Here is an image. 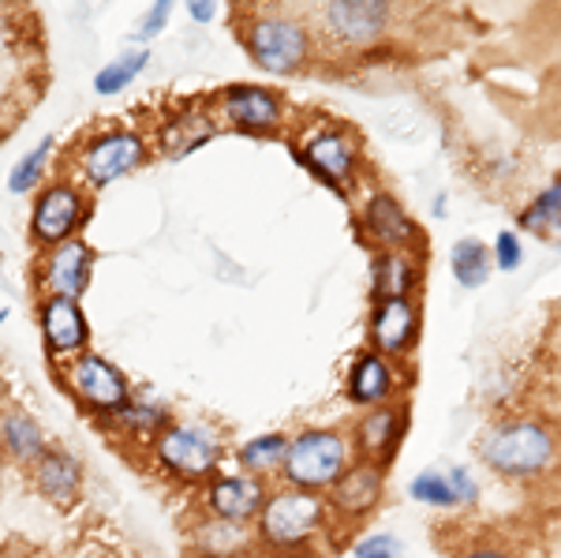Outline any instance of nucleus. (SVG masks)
Masks as SVG:
<instances>
[{
  "mask_svg": "<svg viewBox=\"0 0 561 558\" xmlns=\"http://www.w3.org/2000/svg\"><path fill=\"white\" fill-rule=\"evenodd\" d=\"M289 446H292V439H289V435H281V432L258 435V439L240 446V450H236V461H240V469H244L247 476L266 480V476H273V472L284 469V458H289Z\"/></svg>",
  "mask_w": 561,
  "mask_h": 558,
  "instance_id": "23",
  "label": "nucleus"
},
{
  "mask_svg": "<svg viewBox=\"0 0 561 558\" xmlns=\"http://www.w3.org/2000/svg\"><path fill=\"white\" fill-rule=\"evenodd\" d=\"M397 393V372L390 364V356L382 353H364L352 364L349 383H344V398L359 409H378L390 405V398Z\"/></svg>",
  "mask_w": 561,
  "mask_h": 558,
  "instance_id": "19",
  "label": "nucleus"
},
{
  "mask_svg": "<svg viewBox=\"0 0 561 558\" xmlns=\"http://www.w3.org/2000/svg\"><path fill=\"white\" fill-rule=\"evenodd\" d=\"M364 233L370 236V244H378L382 252H408L416 244L419 229L416 221L404 214V206L390 199V195H375L364 206Z\"/></svg>",
  "mask_w": 561,
  "mask_h": 558,
  "instance_id": "18",
  "label": "nucleus"
},
{
  "mask_svg": "<svg viewBox=\"0 0 561 558\" xmlns=\"http://www.w3.org/2000/svg\"><path fill=\"white\" fill-rule=\"evenodd\" d=\"M0 446H4L8 458L20 461V465H34V461L49 450L38 420L27 416V412H8V416L0 420Z\"/></svg>",
  "mask_w": 561,
  "mask_h": 558,
  "instance_id": "21",
  "label": "nucleus"
},
{
  "mask_svg": "<svg viewBox=\"0 0 561 558\" xmlns=\"http://www.w3.org/2000/svg\"><path fill=\"white\" fill-rule=\"evenodd\" d=\"M326 525H330V502H326V495L281 487V492H273L266 499L263 513H258V539L270 551L289 555L315 544Z\"/></svg>",
  "mask_w": 561,
  "mask_h": 558,
  "instance_id": "2",
  "label": "nucleus"
},
{
  "mask_svg": "<svg viewBox=\"0 0 561 558\" xmlns=\"http://www.w3.org/2000/svg\"><path fill=\"white\" fill-rule=\"evenodd\" d=\"M476 453L495 476L535 480L558 465L561 442L550 424L521 416V420H498V424H490L479 435Z\"/></svg>",
  "mask_w": 561,
  "mask_h": 558,
  "instance_id": "1",
  "label": "nucleus"
},
{
  "mask_svg": "<svg viewBox=\"0 0 561 558\" xmlns=\"http://www.w3.org/2000/svg\"><path fill=\"white\" fill-rule=\"evenodd\" d=\"M315 12L337 46L364 49L386 34L393 8L382 4V0H330V4H318Z\"/></svg>",
  "mask_w": 561,
  "mask_h": 558,
  "instance_id": "7",
  "label": "nucleus"
},
{
  "mask_svg": "<svg viewBox=\"0 0 561 558\" xmlns=\"http://www.w3.org/2000/svg\"><path fill=\"white\" fill-rule=\"evenodd\" d=\"M356 158H359V143L352 132L344 128H322L304 143L300 150V161L315 173L322 184H330L337 195L344 192V184L356 173Z\"/></svg>",
  "mask_w": 561,
  "mask_h": 558,
  "instance_id": "9",
  "label": "nucleus"
},
{
  "mask_svg": "<svg viewBox=\"0 0 561 558\" xmlns=\"http://www.w3.org/2000/svg\"><path fill=\"white\" fill-rule=\"evenodd\" d=\"M266 484L258 476H247V472H236V476H214L206 484V510L221 521H236V525H247V521H258L266 506Z\"/></svg>",
  "mask_w": 561,
  "mask_h": 558,
  "instance_id": "12",
  "label": "nucleus"
},
{
  "mask_svg": "<svg viewBox=\"0 0 561 558\" xmlns=\"http://www.w3.org/2000/svg\"><path fill=\"white\" fill-rule=\"evenodd\" d=\"M38 326H41V341H46L49 356L83 353L86 338H90V326H86L80 300H68V296H41Z\"/></svg>",
  "mask_w": 561,
  "mask_h": 558,
  "instance_id": "13",
  "label": "nucleus"
},
{
  "mask_svg": "<svg viewBox=\"0 0 561 558\" xmlns=\"http://www.w3.org/2000/svg\"><path fill=\"white\" fill-rule=\"evenodd\" d=\"M187 15H192L195 23H210L214 15H218V4H187Z\"/></svg>",
  "mask_w": 561,
  "mask_h": 558,
  "instance_id": "34",
  "label": "nucleus"
},
{
  "mask_svg": "<svg viewBox=\"0 0 561 558\" xmlns=\"http://www.w3.org/2000/svg\"><path fill=\"white\" fill-rule=\"evenodd\" d=\"M94 270V252L83 240H68L60 247H49V255L41 259V289L46 296H68L80 300L90 286Z\"/></svg>",
  "mask_w": 561,
  "mask_h": 558,
  "instance_id": "16",
  "label": "nucleus"
},
{
  "mask_svg": "<svg viewBox=\"0 0 561 558\" xmlns=\"http://www.w3.org/2000/svg\"><path fill=\"white\" fill-rule=\"evenodd\" d=\"M120 424L124 427H132L135 435H150V432H166V427H172V416H169V409H161V405H146V401H139V405H127L124 412H120Z\"/></svg>",
  "mask_w": 561,
  "mask_h": 558,
  "instance_id": "30",
  "label": "nucleus"
},
{
  "mask_svg": "<svg viewBox=\"0 0 561 558\" xmlns=\"http://www.w3.org/2000/svg\"><path fill=\"white\" fill-rule=\"evenodd\" d=\"M464 558H513V555L502 551V547H472Z\"/></svg>",
  "mask_w": 561,
  "mask_h": 558,
  "instance_id": "35",
  "label": "nucleus"
},
{
  "mask_svg": "<svg viewBox=\"0 0 561 558\" xmlns=\"http://www.w3.org/2000/svg\"><path fill=\"white\" fill-rule=\"evenodd\" d=\"M419 281V266L408 252H382L375 263V304L378 300L412 296Z\"/></svg>",
  "mask_w": 561,
  "mask_h": 558,
  "instance_id": "22",
  "label": "nucleus"
},
{
  "mask_svg": "<svg viewBox=\"0 0 561 558\" xmlns=\"http://www.w3.org/2000/svg\"><path fill=\"white\" fill-rule=\"evenodd\" d=\"M34 487L53 506H75L83 492V465L68 450H46L34 461Z\"/></svg>",
  "mask_w": 561,
  "mask_h": 558,
  "instance_id": "20",
  "label": "nucleus"
},
{
  "mask_svg": "<svg viewBox=\"0 0 561 558\" xmlns=\"http://www.w3.org/2000/svg\"><path fill=\"white\" fill-rule=\"evenodd\" d=\"M419 333V307L412 296L378 300L370 312V345L382 356H404L416 345Z\"/></svg>",
  "mask_w": 561,
  "mask_h": 558,
  "instance_id": "15",
  "label": "nucleus"
},
{
  "mask_svg": "<svg viewBox=\"0 0 561 558\" xmlns=\"http://www.w3.org/2000/svg\"><path fill=\"white\" fill-rule=\"evenodd\" d=\"M53 147H57V140L53 135H46V140H41L31 154H23V158L12 166V173H8V192L12 195L31 192V187L41 180V173H46V161H49V154H53Z\"/></svg>",
  "mask_w": 561,
  "mask_h": 558,
  "instance_id": "29",
  "label": "nucleus"
},
{
  "mask_svg": "<svg viewBox=\"0 0 561 558\" xmlns=\"http://www.w3.org/2000/svg\"><path fill=\"white\" fill-rule=\"evenodd\" d=\"M224 117L252 135H273L284 120L281 98L266 87H229L221 94Z\"/></svg>",
  "mask_w": 561,
  "mask_h": 558,
  "instance_id": "17",
  "label": "nucleus"
},
{
  "mask_svg": "<svg viewBox=\"0 0 561 558\" xmlns=\"http://www.w3.org/2000/svg\"><path fill=\"white\" fill-rule=\"evenodd\" d=\"M408 432V412L401 405H378L367 409L356 424V453L359 461H375V465H390Z\"/></svg>",
  "mask_w": 561,
  "mask_h": 558,
  "instance_id": "14",
  "label": "nucleus"
},
{
  "mask_svg": "<svg viewBox=\"0 0 561 558\" xmlns=\"http://www.w3.org/2000/svg\"><path fill=\"white\" fill-rule=\"evenodd\" d=\"M244 49L263 72L292 75L310 60V31L296 15L258 12L244 27Z\"/></svg>",
  "mask_w": 561,
  "mask_h": 558,
  "instance_id": "4",
  "label": "nucleus"
},
{
  "mask_svg": "<svg viewBox=\"0 0 561 558\" xmlns=\"http://www.w3.org/2000/svg\"><path fill=\"white\" fill-rule=\"evenodd\" d=\"M154 453H158L161 469L172 472L176 480L203 484V480L218 476L221 439L206 424H172L154 439Z\"/></svg>",
  "mask_w": 561,
  "mask_h": 558,
  "instance_id": "5",
  "label": "nucleus"
},
{
  "mask_svg": "<svg viewBox=\"0 0 561 558\" xmlns=\"http://www.w3.org/2000/svg\"><path fill=\"white\" fill-rule=\"evenodd\" d=\"M68 386H72V393L86 409L101 412V416H120V412L132 405V386H127L124 372L94 353H83L72 360V367H68Z\"/></svg>",
  "mask_w": 561,
  "mask_h": 558,
  "instance_id": "6",
  "label": "nucleus"
},
{
  "mask_svg": "<svg viewBox=\"0 0 561 558\" xmlns=\"http://www.w3.org/2000/svg\"><path fill=\"white\" fill-rule=\"evenodd\" d=\"M401 555V544L390 532H378V536H364L356 547H352V558H397Z\"/></svg>",
  "mask_w": 561,
  "mask_h": 558,
  "instance_id": "31",
  "label": "nucleus"
},
{
  "mask_svg": "<svg viewBox=\"0 0 561 558\" xmlns=\"http://www.w3.org/2000/svg\"><path fill=\"white\" fill-rule=\"evenodd\" d=\"M150 64V53L143 49H135V53H124V57H112L106 68H101L98 75H94V90L101 94V98H109V94H120L127 87V83L135 80V75L143 72V68Z\"/></svg>",
  "mask_w": 561,
  "mask_h": 558,
  "instance_id": "26",
  "label": "nucleus"
},
{
  "mask_svg": "<svg viewBox=\"0 0 561 558\" xmlns=\"http://www.w3.org/2000/svg\"><path fill=\"white\" fill-rule=\"evenodd\" d=\"M8 315H12V307H8V304H0V323H8Z\"/></svg>",
  "mask_w": 561,
  "mask_h": 558,
  "instance_id": "36",
  "label": "nucleus"
},
{
  "mask_svg": "<svg viewBox=\"0 0 561 558\" xmlns=\"http://www.w3.org/2000/svg\"><path fill=\"white\" fill-rule=\"evenodd\" d=\"M83 221V195L72 184H49L38 192L31 210V236L46 247H60L75 240Z\"/></svg>",
  "mask_w": 561,
  "mask_h": 558,
  "instance_id": "10",
  "label": "nucleus"
},
{
  "mask_svg": "<svg viewBox=\"0 0 561 558\" xmlns=\"http://www.w3.org/2000/svg\"><path fill=\"white\" fill-rule=\"evenodd\" d=\"M146 161V143L135 132H109L86 147L83 154V177L90 187H106L112 180L135 173Z\"/></svg>",
  "mask_w": 561,
  "mask_h": 558,
  "instance_id": "11",
  "label": "nucleus"
},
{
  "mask_svg": "<svg viewBox=\"0 0 561 558\" xmlns=\"http://www.w3.org/2000/svg\"><path fill=\"white\" fill-rule=\"evenodd\" d=\"M521 229L532 233H558L561 229V180L535 195V203L521 214Z\"/></svg>",
  "mask_w": 561,
  "mask_h": 558,
  "instance_id": "28",
  "label": "nucleus"
},
{
  "mask_svg": "<svg viewBox=\"0 0 561 558\" xmlns=\"http://www.w3.org/2000/svg\"><path fill=\"white\" fill-rule=\"evenodd\" d=\"M521 259H524L521 236H516V233H498V240H495V266H498V270H505V274L516 270Z\"/></svg>",
  "mask_w": 561,
  "mask_h": 558,
  "instance_id": "33",
  "label": "nucleus"
},
{
  "mask_svg": "<svg viewBox=\"0 0 561 558\" xmlns=\"http://www.w3.org/2000/svg\"><path fill=\"white\" fill-rule=\"evenodd\" d=\"M352 453H356V446L344 439L341 432H330V427H307V432L292 435L281 480L289 487H300V492L326 495L337 480L349 472Z\"/></svg>",
  "mask_w": 561,
  "mask_h": 558,
  "instance_id": "3",
  "label": "nucleus"
},
{
  "mask_svg": "<svg viewBox=\"0 0 561 558\" xmlns=\"http://www.w3.org/2000/svg\"><path fill=\"white\" fill-rule=\"evenodd\" d=\"M449 270L461 289H479L487 286L490 270H495V252L483 240H456L449 252Z\"/></svg>",
  "mask_w": 561,
  "mask_h": 558,
  "instance_id": "24",
  "label": "nucleus"
},
{
  "mask_svg": "<svg viewBox=\"0 0 561 558\" xmlns=\"http://www.w3.org/2000/svg\"><path fill=\"white\" fill-rule=\"evenodd\" d=\"M169 12H172L169 0H158V4H150V12H146L143 20H139V31H132V41L158 38V34L166 31V23H169Z\"/></svg>",
  "mask_w": 561,
  "mask_h": 558,
  "instance_id": "32",
  "label": "nucleus"
},
{
  "mask_svg": "<svg viewBox=\"0 0 561 558\" xmlns=\"http://www.w3.org/2000/svg\"><path fill=\"white\" fill-rule=\"evenodd\" d=\"M412 499L423 502V506H435V510H453V506H461L453 476H449V465L419 472V476L412 480Z\"/></svg>",
  "mask_w": 561,
  "mask_h": 558,
  "instance_id": "27",
  "label": "nucleus"
},
{
  "mask_svg": "<svg viewBox=\"0 0 561 558\" xmlns=\"http://www.w3.org/2000/svg\"><path fill=\"white\" fill-rule=\"evenodd\" d=\"M386 495V469L375 465V461H352L349 472L326 492V502H330V513L344 525H356V521L370 518V513L382 506Z\"/></svg>",
  "mask_w": 561,
  "mask_h": 558,
  "instance_id": "8",
  "label": "nucleus"
},
{
  "mask_svg": "<svg viewBox=\"0 0 561 558\" xmlns=\"http://www.w3.org/2000/svg\"><path fill=\"white\" fill-rule=\"evenodd\" d=\"M195 544L206 558H232V555H240V551L252 547V536H247V529L236 525V521L210 518L203 529H198Z\"/></svg>",
  "mask_w": 561,
  "mask_h": 558,
  "instance_id": "25",
  "label": "nucleus"
}]
</instances>
